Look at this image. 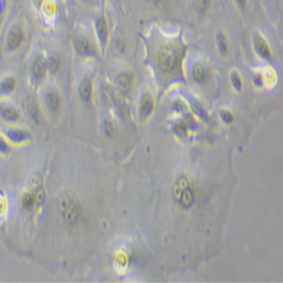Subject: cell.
Segmentation results:
<instances>
[{"mask_svg": "<svg viewBox=\"0 0 283 283\" xmlns=\"http://www.w3.org/2000/svg\"><path fill=\"white\" fill-rule=\"evenodd\" d=\"M94 28L96 32V37L99 39L101 47L105 48L109 41V23L103 13L98 14L94 19Z\"/></svg>", "mask_w": 283, "mask_h": 283, "instance_id": "obj_4", "label": "cell"}, {"mask_svg": "<svg viewBox=\"0 0 283 283\" xmlns=\"http://www.w3.org/2000/svg\"><path fill=\"white\" fill-rule=\"evenodd\" d=\"M263 81H264V77L262 76V75H260V74L255 75V77H254V82H255V84H257V85H262Z\"/></svg>", "mask_w": 283, "mask_h": 283, "instance_id": "obj_27", "label": "cell"}, {"mask_svg": "<svg viewBox=\"0 0 283 283\" xmlns=\"http://www.w3.org/2000/svg\"><path fill=\"white\" fill-rule=\"evenodd\" d=\"M165 2H166V0H148V3L152 4V5H154V6L161 5V4H163Z\"/></svg>", "mask_w": 283, "mask_h": 283, "instance_id": "obj_28", "label": "cell"}, {"mask_svg": "<svg viewBox=\"0 0 283 283\" xmlns=\"http://www.w3.org/2000/svg\"><path fill=\"white\" fill-rule=\"evenodd\" d=\"M222 118H223V120L225 122H231L232 121V116L229 111H223L222 112Z\"/></svg>", "mask_w": 283, "mask_h": 283, "instance_id": "obj_25", "label": "cell"}, {"mask_svg": "<svg viewBox=\"0 0 283 283\" xmlns=\"http://www.w3.org/2000/svg\"><path fill=\"white\" fill-rule=\"evenodd\" d=\"M75 44V49H76V52L82 57H92L94 55V47L91 43L90 40H88L86 37L84 35H78L75 39L74 41Z\"/></svg>", "mask_w": 283, "mask_h": 283, "instance_id": "obj_7", "label": "cell"}, {"mask_svg": "<svg viewBox=\"0 0 283 283\" xmlns=\"http://www.w3.org/2000/svg\"><path fill=\"white\" fill-rule=\"evenodd\" d=\"M104 127H105V132H107V135H108V136L111 135V132H112V130H113L111 123H110L109 121H105Z\"/></svg>", "mask_w": 283, "mask_h": 283, "instance_id": "obj_26", "label": "cell"}, {"mask_svg": "<svg viewBox=\"0 0 283 283\" xmlns=\"http://www.w3.org/2000/svg\"><path fill=\"white\" fill-rule=\"evenodd\" d=\"M0 114L7 121H16L20 118V111L10 104L0 105Z\"/></svg>", "mask_w": 283, "mask_h": 283, "instance_id": "obj_13", "label": "cell"}, {"mask_svg": "<svg viewBox=\"0 0 283 283\" xmlns=\"http://www.w3.org/2000/svg\"><path fill=\"white\" fill-rule=\"evenodd\" d=\"M47 66H48V69H50L51 72H57L58 68L60 67V60L58 57L56 56H51L50 58H48L47 60Z\"/></svg>", "mask_w": 283, "mask_h": 283, "instance_id": "obj_21", "label": "cell"}, {"mask_svg": "<svg viewBox=\"0 0 283 283\" xmlns=\"http://www.w3.org/2000/svg\"><path fill=\"white\" fill-rule=\"evenodd\" d=\"M58 212L66 223L75 225L81 218V207L76 198L68 194L60 195L58 200Z\"/></svg>", "mask_w": 283, "mask_h": 283, "instance_id": "obj_2", "label": "cell"}, {"mask_svg": "<svg viewBox=\"0 0 283 283\" xmlns=\"http://www.w3.org/2000/svg\"><path fill=\"white\" fill-rule=\"evenodd\" d=\"M84 3H86V4H93L94 3V0H83Z\"/></svg>", "mask_w": 283, "mask_h": 283, "instance_id": "obj_29", "label": "cell"}, {"mask_svg": "<svg viewBox=\"0 0 283 283\" xmlns=\"http://www.w3.org/2000/svg\"><path fill=\"white\" fill-rule=\"evenodd\" d=\"M16 85L15 79L13 77H6L5 79H3L2 83H0V93L3 94H10L13 91H14Z\"/></svg>", "mask_w": 283, "mask_h": 283, "instance_id": "obj_16", "label": "cell"}, {"mask_svg": "<svg viewBox=\"0 0 283 283\" xmlns=\"http://www.w3.org/2000/svg\"><path fill=\"white\" fill-rule=\"evenodd\" d=\"M216 43H218V49L220 54L227 56L229 52V42L227 37L223 33H219L218 37H216Z\"/></svg>", "mask_w": 283, "mask_h": 283, "instance_id": "obj_18", "label": "cell"}, {"mask_svg": "<svg viewBox=\"0 0 283 283\" xmlns=\"http://www.w3.org/2000/svg\"><path fill=\"white\" fill-rule=\"evenodd\" d=\"M154 109V102L152 96L145 93V94L142 96L140 99V105H139V113L142 119L148 118L150 114L153 112Z\"/></svg>", "mask_w": 283, "mask_h": 283, "instance_id": "obj_10", "label": "cell"}, {"mask_svg": "<svg viewBox=\"0 0 283 283\" xmlns=\"http://www.w3.org/2000/svg\"><path fill=\"white\" fill-rule=\"evenodd\" d=\"M28 110H29V112H30V116L32 117L33 120L34 121H38L39 120V109H38L37 102H35L34 100H29Z\"/></svg>", "mask_w": 283, "mask_h": 283, "instance_id": "obj_20", "label": "cell"}, {"mask_svg": "<svg viewBox=\"0 0 283 283\" xmlns=\"http://www.w3.org/2000/svg\"><path fill=\"white\" fill-rule=\"evenodd\" d=\"M0 152L2 153L10 152V147H8V144L2 138V137H0Z\"/></svg>", "mask_w": 283, "mask_h": 283, "instance_id": "obj_24", "label": "cell"}, {"mask_svg": "<svg viewBox=\"0 0 283 283\" xmlns=\"http://www.w3.org/2000/svg\"><path fill=\"white\" fill-rule=\"evenodd\" d=\"M254 48H255L256 54H257L260 57V58L266 59V60L272 58L273 52H272L271 47H269L268 42L262 37V35L255 34V37H254Z\"/></svg>", "mask_w": 283, "mask_h": 283, "instance_id": "obj_8", "label": "cell"}, {"mask_svg": "<svg viewBox=\"0 0 283 283\" xmlns=\"http://www.w3.org/2000/svg\"><path fill=\"white\" fill-rule=\"evenodd\" d=\"M231 83H232V85H233L234 88H236V90H238V91L241 90V88H242V79H241V76H240L239 73L233 72L231 74Z\"/></svg>", "mask_w": 283, "mask_h": 283, "instance_id": "obj_22", "label": "cell"}, {"mask_svg": "<svg viewBox=\"0 0 283 283\" xmlns=\"http://www.w3.org/2000/svg\"><path fill=\"white\" fill-rule=\"evenodd\" d=\"M92 93H93V85L92 81L90 78H85L81 83V86H79V96L84 101V102H91L92 99Z\"/></svg>", "mask_w": 283, "mask_h": 283, "instance_id": "obj_14", "label": "cell"}, {"mask_svg": "<svg viewBox=\"0 0 283 283\" xmlns=\"http://www.w3.org/2000/svg\"><path fill=\"white\" fill-rule=\"evenodd\" d=\"M7 136L10 137V138L15 142V143H21V142H24L26 140L30 137V135L28 132L22 130V129H12V130H8L7 131Z\"/></svg>", "mask_w": 283, "mask_h": 283, "instance_id": "obj_15", "label": "cell"}, {"mask_svg": "<svg viewBox=\"0 0 283 283\" xmlns=\"http://www.w3.org/2000/svg\"><path fill=\"white\" fill-rule=\"evenodd\" d=\"M46 102L52 112H57L60 107L59 93L55 88H49L46 92Z\"/></svg>", "mask_w": 283, "mask_h": 283, "instance_id": "obj_11", "label": "cell"}, {"mask_svg": "<svg viewBox=\"0 0 283 283\" xmlns=\"http://www.w3.org/2000/svg\"><path fill=\"white\" fill-rule=\"evenodd\" d=\"M21 203H22V206H23V209L31 210V209H33L37 201H35L34 195H32V194H30V193H26L23 196H22Z\"/></svg>", "mask_w": 283, "mask_h": 283, "instance_id": "obj_19", "label": "cell"}, {"mask_svg": "<svg viewBox=\"0 0 283 283\" xmlns=\"http://www.w3.org/2000/svg\"><path fill=\"white\" fill-rule=\"evenodd\" d=\"M183 59V50L174 43H166L157 54V67L163 76H172L179 72Z\"/></svg>", "mask_w": 283, "mask_h": 283, "instance_id": "obj_1", "label": "cell"}, {"mask_svg": "<svg viewBox=\"0 0 283 283\" xmlns=\"http://www.w3.org/2000/svg\"><path fill=\"white\" fill-rule=\"evenodd\" d=\"M192 76L196 83L204 85V84H207L211 81L212 70L209 66L202 63H197L193 66Z\"/></svg>", "mask_w": 283, "mask_h": 283, "instance_id": "obj_6", "label": "cell"}, {"mask_svg": "<svg viewBox=\"0 0 283 283\" xmlns=\"http://www.w3.org/2000/svg\"><path fill=\"white\" fill-rule=\"evenodd\" d=\"M47 70H48L47 60L44 59L43 57L38 56L37 58L34 59L33 64H32V68H31V73H32L33 81L35 83L41 82L42 79L46 77Z\"/></svg>", "mask_w": 283, "mask_h": 283, "instance_id": "obj_9", "label": "cell"}, {"mask_svg": "<svg viewBox=\"0 0 283 283\" xmlns=\"http://www.w3.org/2000/svg\"><path fill=\"white\" fill-rule=\"evenodd\" d=\"M193 4L196 12L200 13L201 15H204L210 11L212 0H193Z\"/></svg>", "mask_w": 283, "mask_h": 283, "instance_id": "obj_17", "label": "cell"}, {"mask_svg": "<svg viewBox=\"0 0 283 283\" xmlns=\"http://www.w3.org/2000/svg\"><path fill=\"white\" fill-rule=\"evenodd\" d=\"M116 83L120 92L127 94V93L130 91L131 85H132V76L128 73H120L117 75Z\"/></svg>", "mask_w": 283, "mask_h": 283, "instance_id": "obj_12", "label": "cell"}, {"mask_svg": "<svg viewBox=\"0 0 283 283\" xmlns=\"http://www.w3.org/2000/svg\"><path fill=\"white\" fill-rule=\"evenodd\" d=\"M234 3H236L237 7L241 11H246L247 6H248V0H234Z\"/></svg>", "mask_w": 283, "mask_h": 283, "instance_id": "obj_23", "label": "cell"}, {"mask_svg": "<svg viewBox=\"0 0 283 283\" xmlns=\"http://www.w3.org/2000/svg\"><path fill=\"white\" fill-rule=\"evenodd\" d=\"M175 197L184 207H191L195 202V192L186 178H180L174 188Z\"/></svg>", "mask_w": 283, "mask_h": 283, "instance_id": "obj_3", "label": "cell"}, {"mask_svg": "<svg viewBox=\"0 0 283 283\" xmlns=\"http://www.w3.org/2000/svg\"><path fill=\"white\" fill-rule=\"evenodd\" d=\"M24 41V32L20 25H14L10 30L7 35V49L10 51H15L22 46Z\"/></svg>", "mask_w": 283, "mask_h": 283, "instance_id": "obj_5", "label": "cell"}]
</instances>
